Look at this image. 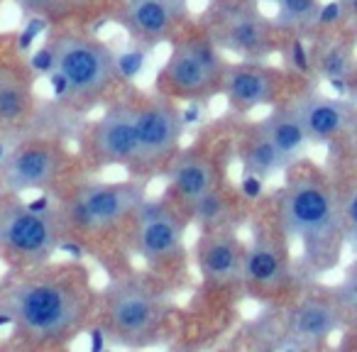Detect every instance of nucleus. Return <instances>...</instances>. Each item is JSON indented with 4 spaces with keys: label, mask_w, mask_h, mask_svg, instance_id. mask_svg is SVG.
Returning a JSON list of instances; mask_svg holds the SVG:
<instances>
[{
    "label": "nucleus",
    "mask_w": 357,
    "mask_h": 352,
    "mask_svg": "<svg viewBox=\"0 0 357 352\" xmlns=\"http://www.w3.org/2000/svg\"><path fill=\"white\" fill-rule=\"evenodd\" d=\"M89 311V274L79 267L25 274L0 293V316L32 345H52L74 335Z\"/></svg>",
    "instance_id": "f257e3e1"
},
{
    "label": "nucleus",
    "mask_w": 357,
    "mask_h": 352,
    "mask_svg": "<svg viewBox=\"0 0 357 352\" xmlns=\"http://www.w3.org/2000/svg\"><path fill=\"white\" fill-rule=\"evenodd\" d=\"M279 230L303 245L313 269L335 267L342 247L335 191L311 164H294L279 199Z\"/></svg>",
    "instance_id": "f03ea898"
},
{
    "label": "nucleus",
    "mask_w": 357,
    "mask_h": 352,
    "mask_svg": "<svg viewBox=\"0 0 357 352\" xmlns=\"http://www.w3.org/2000/svg\"><path fill=\"white\" fill-rule=\"evenodd\" d=\"M50 61L54 79L79 105L100 100L118 81L115 54L84 32H59L50 42Z\"/></svg>",
    "instance_id": "7ed1b4c3"
},
{
    "label": "nucleus",
    "mask_w": 357,
    "mask_h": 352,
    "mask_svg": "<svg viewBox=\"0 0 357 352\" xmlns=\"http://www.w3.org/2000/svg\"><path fill=\"white\" fill-rule=\"evenodd\" d=\"M61 240V215L35 208L15 196H0V257L20 267L50 262Z\"/></svg>",
    "instance_id": "20e7f679"
},
{
    "label": "nucleus",
    "mask_w": 357,
    "mask_h": 352,
    "mask_svg": "<svg viewBox=\"0 0 357 352\" xmlns=\"http://www.w3.org/2000/svg\"><path fill=\"white\" fill-rule=\"evenodd\" d=\"M223 71L220 47L208 32H194L174 42L167 64L159 71V86L167 98H206L220 91Z\"/></svg>",
    "instance_id": "39448f33"
},
{
    "label": "nucleus",
    "mask_w": 357,
    "mask_h": 352,
    "mask_svg": "<svg viewBox=\"0 0 357 352\" xmlns=\"http://www.w3.org/2000/svg\"><path fill=\"white\" fill-rule=\"evenodd\" d=\"M164 293L142 277L120 279L103 298V316L110 335L128 345H137L154 335L164 321Z\"/></svg>",
    "instance_id": "423d86ee"
},
{
    "label": "nucleus",
    "mask_w": 357,
    "mask_h": 352,
    "mask_svg": "<svg viewBox=\"0 0 357 352\" xmlns=\"http://www.w3.org/2000/svg\"><path fill=\"white\" fill-rule=\"evenodd\" d=\"M147 199L139 181H120V184H81L69 194L64 220L86 230H108L123 223Z\"/></svg>",
    "instance_id": "0eeeda50"
},
{
    "label": "nucleus",
    "mask_w": 357,
    "mask_h": 352,
    "mask_svg": "<svg viewBox=\"0 0 357 352\" xmlns=\"http://www.w3.org/2000/svg\"><path fill=\"white\" fill-rule=\"evenodd\" d=\"M66 169V152L50 139H27L0 159V196L50 189Z\"/></svg>",
    "instance_id": "6e6552de"
},
{
    "label": "nucleus",
    "mask_w": 357,
    "mask_h": 352,
    "mask_svg": "<svg viewBox=\"0 0 357 352\" xmlns=\"http://www.w3.org/2000/svg\"><path fill=\"white\" fill-rule=\"evenodd\" d=\"M184 132V120L167 95H147L135 103L137 164H159L172 159Z\"/></svg>",
    "instance_id": "1a4fd4ad"
},
{
    "label": "nucleus",
    "mask_w": 357,
    "mask_h": 352,
    "mask_svg": "<svg viewBox=\"0 0 357 352\" xmlns=\"http://www.w3.org/2000/svg\"><path fill=\"white\" fill-rule=\"evenodd\" d=\"M135 218V250L149 264L172 259L184 243L186 223L172 204L147 201L137 206Z\"/></svg>",
    "instance_id": "9d476101"
},
{
    "label": "nucleus",
    "mask_w": 357,
    "mask_h": 352,
    "mask_svg": "<svg viewBox=\"0 0 357 352\" xmlns=\"http://www.w3.org/2000/svg\"><path fill=\"white\" fill-rule=\"evenodd\" d=\"M208 35L220 49L245 59H259L272 49V25L257 8L248 3L223 8L215 15Z\"/></svg>",
    "instance_id": "9b49d317"
},
{
    "label": "nucleus",
    "mask_w": 357,
    "mask_h": 352,
    "mask_svg": "<svg viewBox=\"0 0 357 352\" xmlns=\"http://www.w3.org/2000/svg\"><path fill=\"white\" fill-rule=\"evenodd\" d=\"M93 157L103 167H135L137 139H135V103L115 100L91 132Z\"/></svg>",
    "instance_id": "f8f14e48"
},
{
    "label": "nucleus",
    "mask_w": 357,
    "mask_h": 352,
    "mask_svg": "<svg viewBox=\"0 0 357 352\" xmlns=\"http://www.w3.org/2000/svg\"><path fill=\"white\" fill-rule=\"evenodd\" d=\"M245 245L228 225L204 228V235L196 245V264L201 277L215 286H230L243 282Z\"/></svg>",
    "instance_id": "ddd939ff"
},
{
    "label": "nucleus",
    "mask_w": 357,
    "mask_h": 352,
    "mask_svg": "<svg viewBox=\"0 0 357 352\" xmlns=\"http://www.w3.org/2000/svg\"><path fill=\"white\" fill-rule=\"evenodd\" d=\"M282 74L262 64H225L220 91L228 98L230 108L248 113L274 103L282 91Z\"/></svg>",
    "instance_id": "4468645a"
},
{
    "label": "nucleus",
    "mask_w": 357,
    "mask_h": 352,
    "mask_svg": "<svg viewBox=\"0 0 357 352\" xmlns=\"http://www.w3.org/2000/svg\"><path fill=\"white\" fill-rule=\"evenodd\" d=\"M342 308L333 296L308 293L294 306L287 321V335L298 347L323 345L342 326Z\"/></svg>",
    "instance_id": "2eb2a0df"
},
{
    "label": "nucleus",
    "mask_w": 357,
    "mask_h": 352,
    "mask_svg": "<svg viewBox=\"0 0 357 352\" xmlns=\"http://www.w3.org/2000/svg\"><path fill=\"white\" fill-rule=\"evenodd\" d=\"M291 110L301 123L308 142H333L347 135L352 128V105L345 100L328 98L321 93H306L296 103H291Z\"/></svg>",
    "instance_id": "dca6fc26"
},
{
    "label": "nucleus",
    "mask_w": 357,
    "mask_h": 352,
    "mask_svg": "<svg viewBox=\"0 0 357 352\" xmlns=\"http://www.w3.org/2000/svg\"><path fill=\"white\" fill-rule=\"evenodd\" d=\"M189 13L186 0H130L120 22L137 45H157Z\"/></svg>",
    "instance_id": "f3484780"
},
{
    "label": "nucleus",
    "mask_w": 357,
    "mask_h": 352,
    "mask_svg": "<svg viewBox=\"0 0 357 352\" xmlns=\"http://www.w3.org/2000/svg\"><path fill=\"white\" fill-rule=\"evenodd\" d=\"M287 279H289L287 250L267 230H257L250 247H245L243 282L259 293H272L279 291L287 284Z\"/></svg>",
    "instance_id": "a211bd4d"
},
{
    "label": "nucleus",
    "mask_w": 357,
    "mask_h": 352,
    "mask_svg": "<svg viewBox=\"0 0 357 352\" xmlns=\"http://www.w3.org/2000/svg\"><path fill=\"white\" fill-rule=\"evenodd\" d=\"M169 184L174 196L189 208L191 204L218 189V167L206 149L174 152L169 159Z\"/></svg>",
    "instance_id": "6ab92c4d"
},
{
    "label": "nucleus",
    "mask_w": 357,
    "mask_h": 352,
    "mask_svg": "<svg viewBox=\"0 0 357 352\" xmlns=\"http://www.w3.org/2000/svg\"><path fill=\"white\" fill-rule=\"evenodd\" d=\"M255 125H257V128L267 135L269 142L279 149V154H282L289 164H291L308 144L306 135H303V128H301V123L296 120V115H294L291 105L274 108L267 118H262L259 123H255Z\"/></svg>",
    "instance_id": "aec40b11"
},
{
    "label": "nucleus",
    "mask_w": 357,
    "mask_h": 352,
    "mask_svg": "<svg viewBox=\"0 0 357 352\" xmlns=\"http://www.w3.org/2000/svg\"><path fill=\"white\" fill-rule=\"evenodd\" d=\"M32 110V86L15 66L0 64V128L22 123Z\"/></svg>",
    "instance_id": "412c9836"
},
{
    "label": "nucleus",
    "mask_w": 357,
    "mask_h": 352,
    "mask_svg": "<svg viewBox=\"0 0 357 352\" xmlns=\"http://www.w3.org/2000/svg\"><path fill=\"white\" fill-rule=\"evenodd\" d=\"M240 159H243L245 174L257 176V179H267V176H272V174H277V171H284V169L289 167V162L279 154V149L269 142V137L257 125H252L250 132L245 135Z\"/></svg>",
    "instance_id": "4be33fe9"
},
{
    "label": "nucleus",
    "mask_w": 357,
    "mask_h": 352,
    "mask_svg": "<svg viewBox=\"0 0 357 352\" xmlns=\"http://www.w3.org/2000/svg\"><path fill=\"white\" fill-rule=\"evenodd\" d=\"M318 13H321L318 0H279L277 25L291 32H303L316 25Z\"/></svg>",
    "instance_id": "5701e85b"
},
{
    "label": "nucleus",
    "mask_w": 357,
    "mask_h": 352,
    "mask_svg": "<svg viewBox=\"0 0 357 352\" xmlns=\"http://www.w3.org/2000/svg\"><path fill=\"white\" fill-rule=\"evenodd\" d=\"M323 71H326L331 79H345L350 74V66H352V56L345 47H333L323 54Z\"/></svg>",
    "instance_id": "b1692460"
},
{
    "label": "nucleus",
    "mask_w": 357,
    "mask_h": 352,
    "mask_svg": "<svg viewBox=\"0 0 357 352\" xmlns=\"http://www.w3.org/2000/svg\"><path fill=\"white\" fill-rule=\"evenodd\" d=\"M15 6H20L27 13H37V15H54V13H64L76 8L84 0H13Z\"/></svg>",
    "instance_id": "393cba45"
},
{
    "label": "nucleus",
    "mask_w": 357,
    "mask_h": 352,
    "mask_svg": "<svg viewBox=\"0 0 357 352\" xmlns=\"http://www.w3.org/2000/svg\"><path fill=\"white\" fill-rule=\"evenodd\" d=\"M333 298L337 301V306L342 308V313H345V316H352V311H355V303H357L355 272H347V277L342 279L340 284H337V289H335V293H333Z\"/></svg>",
    "instance_id": "a878e982"
},
{
    "label": "nucleus",
    "mask_w": 357,
    "mask_h": 352,
    "mask_svg": "<svg viewBox=\"0 0 357 352\" xmlns=\"http://www.w3.org/2000/svg\"><path fill=\"white\" fill-rule=\"evenodd\" d=\"M267 3H279V0H267Z\"/></svg>",
    "instance_id": "bb28decb"
},
{
    "label": "nucleus",
    "mask_w": 357,
    "mask_h": 352,
    "mask_svg": "<svg viewBox=\"0 0 357 352\" xmlns=\"http://www.w3.org/2000/svg\"><path fill=\"white\" fill-rule=\"evenodd\" d=\"M128 3H130V0H128Z\"/></svg>",
    "instance_id": "cd10ccee"
}]
</instances>
